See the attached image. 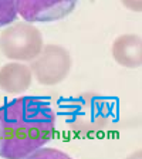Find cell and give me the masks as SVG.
<instances>
[{"instance_id":"obj_4","label":"cell","mask_w":142,"mask_h":159,"mask_svg":"<svg viewBox=\"0 0 142 159\" xmlns=\"http://www.w3.org/2000/svg\"><path fill=\"white\" fill-rule=\"evenodd\" d=\"M73 60L68 50L60 44L43 46L41 51L31 60V73L41 85H57L68 77Z\"/></svg>"},{"instance_id":"obj_8","label":"cell","mask_w":142,"mask_h":159,"mask_svg":"<svg viewBox=\"0 0 142 159\" xmlns=\"http://www.w3.org/2000/svg\"><path fill=\"white\" fill-rule=\"evenodd\" d=\"M17 17L14 0H0V27L9 26Z\"/></svg>"},{"instance_id":"obj_1","label":"cell","mask_w":142,"mask_h":159,"mask_svg":"<svg viewBox=\"0 0 142 159\" xmlns=\"http://www.w3.org/2000/svg\"><path fill=\"white\" fill-rule=\"evenodd\" d=\"M53 108L37 97H20L0 107V156L30 158L56 135Z\"/></svg>"},{"instance_id":"obj_2","label":"cell","mask_w":142,"mask_h":159,"mask_svg":"<svg viewBox=\"0 0 142 159\" xmlns=\"http://www.w3.org/2000/svg\"><path fill=\"white\" fill-rule=\"evenodd\" d=\"M66 122L76 138H98L111 126L112 108L104 97L95 93H84L70 101Z\"/></svg>"},{"instance_id":"obj_6","label":"cell","mask_w":142,"mask_h":159,"mask_svg":"<svg viewBox=\"0 0 142 159\" xmlns=\"http://www.w3.org/2000/svg\"><path fill=\"white\" fill-rule=\"evenodd\" d=\"M33 83L31 68L23 61H10L0 68V88L11 95H17L30 88Z\"/></svg>"},{"instance_id":"obj_10","label":"cell","mask_w":142,"mask_h":159,"mask_svg":"<svg viewBox=\"0 0 142 159\" xmlns=\"http://www.w3.org/2000/svg\"><path fill=\"white\" fill-rule=\"evenodd\" d=\"M122 4L131 11H135V13H139L142 9V0H121Z\"/></svg>"},{"instance_id":"obj_5","label":"cell","mask_w":142,"mask_h":159,"mask_svg":"<svg viewBox=\"0 0 142 159\" xmlns=\"http://www.w3.org/2000/svg\"><path fill=\"white\" fill-rule=\"evenodd\" d=\"M17 14L29 23H51L67 17L78 0H14Z\"/></svg>"},{"instance_id":"obj_9","label":"cell","mask_w":142,"mask_h":159,"mask_svg":"<svg viewBox=\"0 0 142 159\" xmlns=\"http://www.w3.org/2000/svg\"><path fill=\"white\" fill-rule=\"evenodd\" d=\"M30 158H68V155L61 151H57V149H51V148H39L37 151H34Z\"/></svg>"},{"instance_id":"obj_7","label":"cell","mask_w":142,"mask_h":159,"mask_svg":"<svg viewBox=\"0 0 142 159\" xmlns=\"http://www.w3.org/2000/svg\"><path fill=\"white\" fill-rule=\"evenodd\" d=\"M111 54L124 68H138L142 64V40L138 34H121L112 43Z\"/></svg>"},{"instance_id":"obj_3","label":"cell","mask_w":142,"mask_h":159,"mask_svg":"<svg viewBox=\"0 0 142 159\" xmlns=\"http://www.w3.org/2000/svg\"><path fill=\"white\" fill-rule=\"evenodd\" d=\"M44 46L43 34L34 24H9L0 34V50L13 61H31Z\"/></svg>"}]
</instances>
